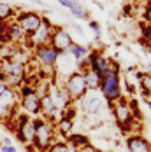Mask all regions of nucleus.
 <instances>
[{
    "mask_svg": "<svg viewBox=\"0 0 151 152\" xmlns=\"http://www.w3.org/2000/svg\"><path fill=\"white\" fill-rule=\"evenodd\" d=\"M56 129H55V122L37 117L35 119V138L32 143V149L35 152H46L47 147L56 140Z\"/></svg>",
    "mask_w": 151,
    "mask_h": 152,
    "instance_id": "nucleus-1",
    "label": "nucleus"
},
{
    "mask_svg": "<svg viewBox=\"0 0 151 152\" xmlns=\"http://www.w3.org/2000/svg\"><path fill=\"white\" fill-rule=\"evenodd\" d=\"M0 80L5 84V88H19L27 80V65L16 63V61H4Z\"/></svg>",
    "mask_w": 151,
    "mask_h": 152,
    "instance_id": "nucleus-2",
    "label": "nucleus"
},
{
    "mask_svg": "<svg viewBox=\"0 0 151 152\" xmlns=\"http://www.w3.org/2000/svg\"><path fill=\"white\" fill-rule=\"evenodd\" d=\"M102 96L106 98L107 103H114L120 98H123L121 93V79H120V70H109L102 75V82H100V89Z\"/></svg>",
    "mask_w": 151,
    "mask_h": 152,
    "instance_id": "nucleus-3",
    "label": "nucleus"
},
{
    "mask_svg": "<svg viewBox=\"0 0 151 152\" xmlns=\"http://www.w3.org/2000/svg\"><path fill=\"white\" fill-rule=\"evenodd\" d=\"M19 107L23 108V114L32 119L41 117V94L33 86H23L19 89Z\"/></svg>",
    "mask_w": 151,
    "mask_h": 152,
    "instance_id": "nucleus-4",
    "label": "nucleus"
},
{
    "mask_svg": "<svg viewBox=\"0 0 151 152\" xmlns=\"http://www.w3.org/2000/svg\"><path fill=\"white\" fill-rule=\"evenodd\" d=\"M76 103L79 105V110L83 114H86V115H98V117H100L102 110L111 108V103H107L100 91H86V94L79 102H76Z\"/></svg>",
    "mask_w": 151,
    "mask_h": 152,
    "instance_id": "nucleus-5",
    "label": "nucleus"
},
{
    "mask_svg": "<svg viewBox=\"0 0 151 152\" xmlns=\"http://www.w3.org/2000/svg\"><path fill=\"white\" fill-rule=\"evenodd\" d=\"M111 108H113V114H114V119L118 122V126L123 131H128L132 135V124H135V114L128 103V100L123 96L118 102L111 103Z\"/></svg>",
    "mask_w": 151,
    "mask_h": 152,
    "instance_id": "nucleus-6",
    "label": "nucleus"
},
{
    "mask_svg": "<svg viewBox=\"0 0 151 152\" xmlns=\"http://www.w3.org/2000/svg\"><path fill=\"white\" fill-rule=\"evenodd\" d=\"M61 86H63V89L67 91L69 98L72 100V103L79 102V100L86 94V91H88V86H86V80H84V74L79 72V70L70 72L69 75L65 77V82H63Z\"/></svg>",
    "mask_w": 151,
    "mask_h": 152,
    "instance_id": "nucleus-7",
    "label": "nucleus"
},
{
    "mask_svg": "<svg viewBox=\"0 0 151 152\" xmlns=\"http://www.w3.org/2000/svg\"><path fill=\"white\" fill-rule=\"evenodd\" d=\"M18 107H19V89L5 88L0 94V121L14 119Z\"/></svg>",
    "mask_w": 151,
    "mask_h": 152,
    "instance_id": "nucleus-8",
    "label": "nucleus"
},
{
    "mask_svg": "<svg viewBox=\"0 0 151 152\" xmlns=\"http://www.w3.org/2000/svg\"><path fill=\"white\" fill-rule=\"evenodd\" d=\"M46 94L51 98V102H53V105H55V108H56L58 115H61L69 107L72 105V100L69 98V94H67V91L63 89V86L58 84V82H55V80L47 82Z\"/></svg>",
    "mask_w": 151,
    "mask_h": 152,
    "instance_id": "nucleus-9",
    "label": "nucleus"
},
{
    "mask_svg": "<svg viewBox=\"0 0 151 152\" xmlns=\"http://www.w3.org/2000/svg\"><path fill=\"white\" fill-rule=\"evenodd\" d=\"M16 138L27 145V147H32L33 143V138H35V119H32L28 115H18L16 117Z\"/></svg>",
    "mask_w": 151,
    "mask_h": 152,
    "instance_id": "nucleus-10",
    "label": "nucleus"
},
{
    "mask_svg": "<svg viewBox=\"0 0 151 152\" xmlns=\"http://www.w3.org/2000/svg\"><path fill=\"white\" fill-rule=\"evenodd\" d=\"M42 19H44V16L39 14L37 11H21L19 14H16L14 21L19 25V28L25 31V35L30 37V35H33V33L37 31V28L41 26Z\"/></svg>",
    "mask_w": 151,
    "mask_h": 152,
    "instance_id": "nucleus-11",
    "label": "nucleus"
},
{
    "mask_svg": "<svg viewBox=\"0 0 151 152\" xmlns=\"http://www.w3.org/2000/svg\"><path fill=\"white\" fill-rule=\"evenodd\" d=\"M58 53L56 49L51 46V44H42V46H37L33 49V54H32V60L37 61V65L42 68H55L56 66V61H58Z\"/></svg>",
    "mask_w": 151,
    "mask_h": 152,
    "instance_id": "nucleus-12",
    "label": "nucleus"
},
{
    "mask_svg": "<svg viewBox=\"0 0 151 152\" xmlns=\"http://www.w3.org/2000/svg\"><path fill=\"white\" fill-rule=\"evenodd\" d=\"M53 30H55V25L44 18L42 19V23H41V26L37 28V31L30 35V37H27V46H30V49H35L37 46H42V44H49V40H51V35H53Z\"/></svg>",
    "mask_w": 151,
    "mask_h": 152,
    "instance_id": "nucleus-13",
    "label": "nucleus"
},
{
    "mask_svg": "<svg viewBox=\"0 0 151 152\" xmlns=\"http://www.w3.org/2000/svg\"><path fill=\"white\" fill-rule=\"evenodd\" d=\"M49 44L56 49L58 54H65V53H69V49L72 47L74 39H72V35L69 33L67 28H63V26H55Z\"/></svg>",
    "mask_w": 151,
    "mask_h": 152,
    "instance_id": "nucleus-14",
    "label": "nucleus"
},
{
    "mask_svg": "<svg viewBox=\"0 0 151 152\" xmlns=\"http://www.w3.org/2000/svg\"><path fill=\"white\" fill-rule=\"evenodd\" d=\"M125 145H127V151L128 152H151V143L142 135H139V133L128 135Z\"/></svg>",
    "mask_w": 151,
    "mask_h": 152,
    "instance_id": "nucleus-15",
    "label": "nucleus"
},
{
    "mask_svg": "<svg viewBox=\"0 0 151 152\" xmlns=\"http://www.w3.org/2000/svg\"><path fill=\"white\" fill-rule=\"evenodd\" d=\"M5 40H7V42H13V44H18V46H23V44H25L27 35H25V31L19 28V25H18L16 21H11V23H9Z\"/></svg>",
    "mask_w": 151,
    "mask_h": 152,
    "instance_id": "nucleus-16",
    "label": "nucleus"
},
{
    "mask_svg": "<svg viewBox=\"0 0 151 152\" xmlns=\"http://www.w3.org/2000/svg\"><path fill=\"white\" fill-rule=\"evenodd\" d=\"M55 129L61 138H69L74 133V119H69L65 115H60L55 122Z\"/></svg>",
    "mask_w": 151,
    "mask_h": 152,
    "instance_id": "nucleus-17",
    "label": "nucleus"
},
{
    "mask_svg": "<svg viewBox=\"0 0 151 152\" xmlns=\"http://www.w3.org/2000/svg\"><path fill=\"white\" fill-rule=\"evenodd\" d=\"M84 80H86V86H88V91H98L100 89V82H102V75L95 70L88 68L84 72Z\"/></svg>",
    "mask_w": 151,
    "mask_h": 152,
    "instance_id": "nucleus-18",
    "label": "nucleus"
},
{
    "mask_svg": "<svg viewBox=\"0 0 151 152\" xmlns=\"http://www.w3.org/2000/svg\"><path fill=\"white\" fill-rule=\"evenodd\" d=\"M46 152H77V147L69 143L67 140H55Z\"/></svg>",
    "mask_w": 151,
    "mask_h": 152,
    "instance_id": "nucleus-19",
    "label": "nucleus"
},
{
    "mask_svg": "<svg viewBox=\"0 0 151 152\" xmlns=\"http://www.w3.org/2000/svg\"><path fill=\"white\" fill-rule=\"evenodd\" d=\"M139 79V88L148 98H151V72H139L137 74Z\"/></svg>",
    "mask_w": 151,
    "mask_h": 152,
    "instance_id": "nucleus-20",
    "label": "nucleus"
},
{
    "mask_svg": "<svg viewBox=\"0 0 151 152\" xmlns=\"http://www.w3.org/2000/svg\"><path fill=\"white\" fill-rule=\"evenodd\" d=\"M69 53H70V56L74 58V61L77 63V61L84 60V58H88V54H90V49L86 46H81V44H72V47L69 49Z\"/></svg>",
    "mask_w": 151,
    "mask_h": 152,
    "instance_id": "nucleus-21",
    "label": "nucleus"
},
{
    "mask_svg": "<svg viewBox=\"0 0 151 152\" xmlns=\"http://www.w3.org/2000/svg\"><path fill=\"white\" fill-rule=\"evenodd\" d=\"M14 7L5 4V2H0V23H9L11 19H14Z\"/></svg>",
    "mask_w": 151,
    "mask_h": 152,
    "instance_id": "nucleus-22",
    "label": "nucleus"
},
{
    "mask_svg": "<svg viewBox=\"0 0 151 152\" xmlns=\"http://www.w3.org/2000/svg\"><path fill=\"white\" fill-rule=\"evenodd\" d=\"M16 44L13 42H7V40H4L2 44H0V60L2 61H7L11 58V53H13V49H14Z\"/></svg>",
    "mask_w": 151,
    "mask_h": 152,
    "instance_id": "nucleus-23",
    "label": "nucleus"
},
{
    "mask_svg": "<svg viewBox=\"0 0 151 152\" xmlns=\"http://www.w3.org/2000/svg\"><path fill=\"white\" fill-rule=\"evenodd\" d=\"M65 140H67L69 143H72L74 147H77V149H79V147H83V145H86V143H90L86 137H83V135H74V133H72L69 138H65Z\"/></svg>",
    "mask_w": 151,
    "mask_h": 152,
    "instance_id": "nucleus-24",
    "label": "nucleus"
},
{
    "mask_svg": "<svg viewBox=\"0 0 151 152\" xmlns=\"http://www.w3.org/2000/svg\"><path fill=\"white\" fill-rule=\"evenodd\" d=\"M70 14L74 16L76 19H88L90 12H88V11L83 7V5H79V4H77L76 7H72V9H70Z\"/></svg>",
    "mask_w": 151,
    "mask_h": 152,
    "instance_id": "nucleus-25",
    "label": "nucleus"
},
{
    "mask_svg": "<svg viewBox=\"0 0 151 152\" xmlns=\"http://www.w3.org/2000/svg\"><path fill=\"white\" fill-rule=\"evenodd\" d=\"M90 28L95 31V40H98V39H100V23L91 19V21H90Z\"/></svg>",
    "mask_w": 151,
    "mask_h": 152,
    "instance_id": "nucleus-26",
    "label": "nucleus"
},
{
    "mask_svg": "<svg viewBox=\"0 0 151 152\" xmlns=\"http://www.w3.org/2000/svg\"><path fill=\"white\" fill-rule=\"evenodd\" d=\"M58 4H60L61 7H65V9H69V11H70V9L76 7L79 2H77V0H58Z\"/></svg>",
    "mask_w": 151,
    "mask_h": 152,
    "instance_id": "nucleus-27",
    "label": "nucleus"
},
{
    "mask_svg": "<svg viewBox=\"0 0 151 152\" xmlns=\"http://www.w3.org/2000/svg\"><path fill=\"white\" fill-rule=\"evenodd\" d=\"M142 16H144V19H146V23L151 26V0L144 5V14Z\"/></svg>",
    "mask_w": 151,
    "mask_h": 152,
    "instance_id": "nucleus-28",
    "label": "nucleus"
},
{
    "mask_svg": "<svg viewBox=\"0 0 151 152\" xmlns=\"http://www.w3.org/2000/svg\"><path fill=\"white\" fill-rule=\"evenodd\" d=\"M77 152H100L97 147H93L91 143H86V145H83V147H79Z\"/></svg>",
    "mask_w": 151,
    "mask_h": 152,
    "instance_id": "nucleus-29",
    "label": "nucleus"
},
{
    "mask_svg": "<svg viewBox=\"0 0 151 152\" xmlns=\"http://www.w3.org/2000/svg\"><path fill=\"white\" fill-rule=\"evenodd\" d=\"M0 152H18L14 145H2L0 143Z\"/></svg>",
    "mask_w": 151,
    "mask_h": 152,
    "instance_id": "nucleus-30",
    "label": "nucleus"
},
{
    "mask_svg": "<svg viewBox=\"0 0 151 152\" xmlns=\"http://www.w3.org/2000/svg\"><path fill=\"white\" fill-rule=\"evenodd\" d=\"M70 26H72V30H74L76 33H77V35H81V37H83V35H84V31H83V28H81V26H79V25H77V23H72V25H70Z\"/></svg>",
    "mask_w": 151,
    "mask_h": 152,
    "instance_id": "nucleus-31",
    "label": "nucleus"
},
{
    "mask_svg": "<svg viewBox=\"0 0 151 152\" xmlns=\"http://www.w3.org/2000/svg\"><path fill=\"white\" fill-rule=\"evenodd\" d=\"M2 145H13V140L9 137H4V142H2Z\"/></svg>",
    "mask_w": 151,
    "mask_h": 152,
    "instance_id": "nucleus-32",
    "label": "nucleus"
},
{
    "mask_svg": "<svg viewBox=\"0 0 151 152\" xmlns=\"http://www.w3.org/2000/svg\"><path fill=\"white\" fill-rule=\"evenodd\" d=\"M123 12H125V14H130V12H132V7H130V5H125V7H123Z\"/></svg>",
    "mask_w": 151,
    "mask_h": 152,
    "instance_id": "nucleus-33",
    "label": "nucleus"
},
{
    "mask_svg": "<svg viewBox=\"0 0 151 152\" xmlns=\"http://www.w3.org/2000/svg\"><path fill=\"white\" fill-rule=\"evenodd\" d=\"M4 89H5V84H4V82L0 80V94H2V91H4Z\"/></svg>",
    "mask_w": 151,
    "mask_h": 152,
    "instance_id": "nucleus-34",
    "label": "nucleus"
},
{
    "mask_svg": "<svg viewBox=\"0 0 151 152\" xmlns=\"http://www.w3.org/2000/svg\"><path fill=\"white\" fill-rule=\"evenodd\" d=\"M2 66H4V61L0 60V74H2Z\"/></svg>",
    "mask_w": 151,
    "mask_h": 152,
    "instance_id": "nucleus-35",
    "label": "nucleus"
},
{
    "mask_svg": "<svg viewBox=\"0 0 151 152\" xmlns=\"http://www.w3.org/2000/svg\"><path fill=\"white\" fill-rule=\"evenodd\" d=\"M2 42H4V40H0V44H2Z\"/></svg>",
    "mask_w": 151,
    "mask_h": 152,
    "instance_id": "nucleus-36",
    "label": "nucleus"
}]
</instances>
